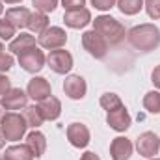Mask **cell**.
<instances>
[{
  "label": "cell",
  "instance_id": "obj_1",
  "mask_svg": "<svg viewBox=\"0 0 160 160\" xmlns=\"http://www.w3.org/2000/svg\"><path fill=\"white\" fill-rule=\"evenodd\" d=\"M127 39L136 50L151 52V50L158 48L160 45V28L151 22L138 24L127 32Z\"/></svg>",
  "mask_w": 160,
  "mask_h": 160
},
{
  "label": "cell",
  "instance_id": "obj_2",
  "mask_svg": "<svg viewBox=\"0 0 160 160\" xmlns=\"http://www.w3.org/2000/svg\"><path fill=\"white\" fill-rule=\"evenodd\" d=\"M93 30L97 34H101L106 39L108 45H119V43L125 41V36H127L125 26L121 24L118 19H114L110 15H99V17H95Z\"/></svg>",
  "mask_w": 160,
  "mask_h": 160
},
{
  "label": "cell",
  "instance_id": "obj_3",
  "mask_svg": "<svg viewBox=\"0 0 160 160\" xmlns=\"http://www.w3.org/2000/svg\"><path fill=\"white\" fill-rule=\"evenodd\" d=\"M0 128H2V134L6 138V142H19L26 134L28 125H26V121L22 118V114L8 112L0 121Z\"/></svg>",
  "mask_w": 160,
  "mask_h": 160
},
{
  "label": "cell",
  "instance_id": "obj_4",
  "mask_svg": "<svg viewBox=\"0 0 160 160\" xmlns=\"http://www.w3.org/2000/svg\"><path fill=\"white\" fill-rule=\"evenodd\" d=\"M47 63V56L39 47H30L26 50H22L19 54V65L26 71V73H39Z\"/></svg>",
  "mask_w": 160,
  "mask_h": 160
},
{
  "label": "cell",
  "instance_id": "obj_5",
  "mask_svg": "<svg viewBox=\"0 0 160 160\" xmlns=\"http://www.w3.org/2000/svg\"><path fill=\"white\" fill-rule=\"evenodd\" d=\"M82 47H84V50H88L89 56H93L97 60H102L108 52L106 39L101 34H97L95 30H88L82 34Z\"/></svg>",
  "mask_w": 160,
  "mask_h": 160
},
{
  "label": "cell",
  "instance_id": "obj_6",
  "mask_svg": "<svg viewBox=\"0 0 160 160\" xmlns=\"http://www.w3.org/2000/svg\"><path fill=\"white\" fill-rule=\"evenodd\" d=\"M47 63L48 67L58 73V75H67L71 69H73V54L69 50H63V48H56V50H50L48 56H47Z\"/></svg>",
  "mask_w": 160,
  "mask_h": 160
},
{
  "label": "cell",
  "instance_id": "obj_7",
  "mask_svg": "<svg viewBox=\"0 0 160 160\" xmlns=\"http://www.w3.org/2000/svg\"><path fill=\"white\" fill-rule=\"evenodd\" d=\"M38 43L47 50H56V48H62L67 43V34L60 26H48L43 34H39Z\"/></svg>",
  "mask_w": 160,
  "mask_h": 160
},
{
  "label": "cell",
  "instance_id": "obj_8",
  "mask_svg": "<svg viewBox=\"0 0 160 160\" xmlns=\"http://www.w3.org/2000/svg\"><path fill=\"white\" fill-rule=\"evenodd\" d=\"M136 149H138V153H140L142 157L153 158L155 155H158L160 138L155 134V132H151V130L142 132V134L138 136V140H136Z\"/></svg>",
  "mask_w": 160,
  "mask_h": 160
},
{
  "label": "cell",
  "instance_id": "obj_9",
  "mask_svg": "<svg viewBox=\"0 0 160 160\" xmlns=\"http://www.w3.org/2000/svg\"><path fill=\"white\" fill-rule=\"evenodd\" d=\"M106 123H108V127H110L112 130H116V132H125V130L130 127L132 119H130V114L127 112L125 104H121V106L110 110V112L106 114Z\"/></svg>",
  "mask_w": 160,
  "mask_h": 160
},
{
  "label": "cell",
  "instance_id": "obj_10",
  "mask_svg": "<svg viewBox=\"0 0 160 160\" xmlns=\"http://www.w3.org/2000/svg\"><path fill=\"white\" fill-rule=\"evenodd\" d=\"M0 102L4 104L6 110L15 112V110H21V108H26L28 106V93H24L21 88H11V89H8L2 95V101Z\"/></svg>",
  "mask_w": 160,
  "mask_h": 160
},
{
  "label": "cell",
  "instance_id": "obj_11",
  "mask_svg": "<svg viewBox=\"0 0 160 160\" xmlns=\"http://www.w3.org/2000/svg\"><path fill=\"white\" fill-rule=\"evenodd\" d=\"M89 138H91L89 136V128L84 123H71L67 127V140H69V143L73 147H77V149L88 147Z\"/></svg>",
  "mask_w": 160,
  "mask_h": 160
},
{
  "label": "cell",
  "instance_id": "obj_12",
  "mask_svg": "<svg viewBox=\"0 0 160 160\" xmlns=\"http://www.w3.org/2000/svg\"><path fill=\"white\" fill-rule=\"evenodd\" d=\"M63 91L69 99L73 101H80L86 97V91H88V86H86V80L82 78L80 75H69L67 78L63 80Z\"/></svg>",
  "mask_w": 160,
  "mask_h": 160
},
{
  "label": "cell",
  "instance_id": "obj_13",
  "mask_svg": "<svg viewBox=\"0 0 160 160\" xmlns=\"http://www.w3.org/2000/svg\"><path fill=\"white\" fill-rule=\"evenodd\" d=\"M63 22H65V26L78 30V28H84V26H88V24L91 22V13H89V9H86V8L69 9V11L63 13Z\"/></svg>",
  "mask_w": 160,
  "mask_h": 160
},
{
  "label": "cell",
  "instance_id": "obj_14",
  "mask_svg": "<svg viewBox=\"0 0 160 160\" xmlns=\"http://www.w3.org/2000/svg\"><path fill=\"white\" fill-rule=\"evenodd\" d=\"M26 93L28 97H32L34 101H43L47 97L52 95V89H50V84L48 80L43 78V77H34V78L28 82V88H26Z\"/></svg>",
  "mask_w": 160,
  "mask_h": 160
},
{
  "label": "cell",
  "instance_id": "obj_15",
  "mask_svg": "<svg viewBox=\"0 0 160 160\" xmlns=\"http://www.w3.org/2000/svg\"><path fill=\"white\" fill-rule=\"evenodd\" d=\"M132 155V142L128 138L118 136L110 143V157L112 160H128Z\"/></svg>",
  "mask_w": 160,
  "mask_h": 160
},
{
  "label": "cell",
  "instance_id": "obj_16",
  "mask_svg": "<svg viewBox=\"0 0 160 160\" xmlns=\"http://www.w3.org/2000/svg\"><path fill=\"white\" fill-rule=\"evenodd\" d=\"M38 106H39L45 121H56L60 118V114H62V102H60V99H56L52 95L47 97V99H43V101H39Z\"/></svg>",
  "mask_w": 160,
  "mask_h": 160
},
{
  "label": "cell",
  "instance_id": "obj_17",
  "mask_svg": "<svg viewBox=\"0 0 160 160\" xmlns=\"http://www.w3.org/2000/svg\"><path fill=\"white\" fill-rule=\"evenodd\" d=\"M30 15H32V11H30L28 8H22V6H19V8H9V9L6 11V19H8L17 30L28 26Z\"/></svg>",
  "mask_w": 160,
  "mask_h": 160
},
{
  "label": "cell",
  "instance_id": "obj_18",
  "mask_svg": "<svg viewBox=\"0 0 160 160\" xmlns=\"http://www.w3.org/2000/svg\"><path fill=\"white\" fill-rule=\"evenodd\" d=\"M26 145L32 149V153H34L36 158H41L43 153H45V149H47V138H45V134L39 132V130H32L26 136Z\"/></svg>",
  "mask_w": 160,
  "mask_h": 160
},
{
  "label": "cell",
  "instance_id": "obj_19",
  "mask_svg": "<svg viewBox=\"0 0 160 160\" xmlns=\"http://www.w3.org/2000/svg\"><path fill=\"white\" fill-rule=\"evenodd\" d=\"M30 47H36V38L32 34H21V36H15L13 39L9 41L8 50L11 54H21L22 50H26Z\"/></svg>",
  "mask_w": 160,
  "mask_h": 160
},
{
  "label": "cell",
  "instance_id": "obj_20",
  "mask_svg": "<svg viewBox=\"0 0 160 160\" xmlns=\"http://www.w3.org/2000/svg\"><path fill=\"white\" fill-rule=\"evenodd\" d=\"M8 160H34V153L32 149L24 143V145H9L6 149V155H4Z\"/></svg>",
  "mask_w": 160,
  "mask_h": 160
},
{
  "label": "cell",
  "instance_id": "obj_21",
  "mask_svg": "<svg viewBox=\"0 0 160 160\" xmlns=\"http://www.w3.org/2000/svg\"><path fill=\"white\" fill-rule=\"evenodd\" d=\"M26 28H30V32H34V34H43L48 28V17H47V13L34 11L30 15V21H28Z\"/></svg>",
  "mask_w": 160,
  "mask_h": 160
},
{
  "label": "cell",
  "instance_id": "obj_22",
  "mask_svg": "<svg viewBox=\"0 0 160 160\" xmlns=\"http://www.w3.org/2000/svg\"><path fill=\"white\" fill-rule=\"evenodd\" d=\"M24 112H22V118H24V121H26V125L28 127H32V128H38V127H41L43 125V121H45V118H43V114H41L39 106H26V108H22Z\"/></svg>",
  "mask_w": 160,
  "mask_h": 160
},
{
  "label": "cell",
  "instance_id": "obj_23",
  "mask_svg": "<svg viewBox=\"0 0 160 160\" xmlns=\"http://www.w3.org/2000/svg\"><path fill=\"white\" fill-rule=\"evenodd\" d=\"M143 108L149 114H160V91H149L143 97Z\"/></svg>",
  "mask_w": 160,
  "mask_h": 160
},
{
  "label": "cell",
  "instance_id": "obj_24",
  "mask_svg": "<svg viewBox=\"0 0 160 160\" xmlns=\"http://www.w3.org/2000/svg\"><path fill=\"white\" fill-rule=\"evenodd\" d=\"M118 8L123 15H136L143 8V0H118Z\"/></svg>",
  "mask_w": 160,
  "mask_h": 160
},
{
  "label": "cell",
  "instance_id": "obj_25",
  "mask_svg": "<svg viewBox=\"0 0 160 160\" xmlns=\"http://www.w3.org/2000/svg\"><path fill=\"white\" fill-rule=\"evenodd\" d=\"M99 102H101V106L106 112H110V110H114V108H118V106L123 104L119 95H116V93H104V95H101V101Z\"/></svg>",
  "mask_w": 160,
  "mask_h": 160
},
{
  "label": "cell",
  "instance_id": "obj_26",
  "mask_svg": "<svg viewBox=\"0 0 160 160\" xmlns=\"http://www.w3.org/2000/svg\"><path fill=\"white\" fill-rule=\"evenodd\" d=\"M15 32H17V28L4 17V19H0V39L4 41H11L15 38Z\"/></svg>",
  "mask_w": 160,
  "mask_h": 160
},
{
  "label": "cell",
  "instance_id": "obj_27",
  "mask_svg": "<svg viewBox=\"0 0 160 160\" xmlns=\"http://www.w3.org/2000/svg\"><path fill=\"white\" fill-rule=\"evenodd\" d=\"M32 4L41 13H52L58 6V0H32Z\"/></svg>",
  "mask_w": 160,
  "mask_h": 160
},
{
  "label": "cell",
  "instance_id": "obj_28",
  "mask_svg": "<svg viewBox=\"0 0 160 160\" xmlns=\"http://www.w3.org/2000/svg\"><path fill=\"white\" fill-rule=\"evenodd\" d=\"M145 11L151 19H160V0H145Z\"/></svg>",
  "mask_w": 160,
  "mask_h": 160
},
{
  "label": "cell",
  "instance_id": "obj_29",
  "mask_svg": "<svg viewBox=\"0 0 160 160\" xmlns=\"http://www.w3.org/2000/svg\"><path fill=\"white\" fill-rule=\"evenodd\" d=\"M11 67H13V56L6 54V52H0V75L9 71Z\"/></svg>",
  "mask_w": 160,
  "mask_h": 160
},
{
  "label": "cell",
  "instance_id": "obj_30",
  "mask_svg": "<svg viewBox=\"0 0 160 160\" xmlns=\"http://www.w3.org/2000/svg\"><path fill=\"white\" fill-rule=\"evenodd\" d=\"M116 2L118 0H91V6L95 9H101V11H108L116 6Z\"/></svg>",
  "mask_w": 160,
  "mask_h": 160
},
{
  "label": "cell",
  "instance_id": "obj_31",
  "mask_svg": "<svg viewBox=\"0 0 160 160\" xmlns=\"http://www.w3.org/2000/svg\"><path fill=\"white\" fill-rule=\"evenodd\" d=\"M62 6L69 11V9H80L86 6V0H62Z\"/></svg>",
  "mask_w": 160,
  "mask_h": 160
},
{
  "label": "cell",
  "instance_id": "obj_32",
  "mask_svg": "<svg viewBox=\"0 0 160 160\" xmlns=\"http://www.w3.org/2000/svg\"><path fill=\"white\" fill-rule=\"evenodd\" d=\"M8 89H11V80L8 78L6 75H0V97H2Z\"/></svg>",
  "mask_w": 160,
  "mask_h": 160
},
{
  "label": "cell",
  "instance_id": "obj_33",
  "mask_svg": "<svg viewBox=\"0 0 160 160\" xmlns=\"http://www.w3.org/2000/svg\"><path fill=\"white\" fill-rule=\"evenodd\" d=\"M151 82L155 84V88L160 89V65H157V67L153 69V73H151Z\"/></svg>",
  "mask_w": 160,
  "mask_h": 160
},
{
  "label": "cell",
  "instance_id": "obj_34",
  "mask_svg": "<svg viewBox=\"0 0 160 160\" xmlns=\"http://www.w3.org/2000/svg\"><path fill=\"white\" fill-rule=\"evenodd\" d=\"M80 160H101V158H99V157H97L93 151H86V153L80 157Z\"/></svg>",
  "mask_w": 160,
  "mask_h": 160
},
{
  "label": "cell",
  "instance_id": "obj_35",
  "mask_svg": "<svg viewBox=\"0 0 160 160\" xmlns=\"http://www.w3.org/2000/svg\"><path fill=\"white\" fill-rule=\"evenodd\" d=\"M6 145V138H4V134H2V128H0V149Z\"/></svg>",
  "mask_w": 160,
  "mask_h": 160
},
{
  "label": "cell",
  "instance_id": "obj_36",
  "mask_svg": "<svg viewBox=\"0 0 160 160\" xmlns=\"http://www.w3.org/2000/svg\"><path fill=\"white\" fill-rule=\"evenodd\" d=\"M6 116V108H4V104L0 102V121H2V118Z\"/></svg>",
  "mask_w": 160,
  "mask_h": 160
},
{
  "label": "cell",
  "instance_id": "obj_37",
  "mask_svg": "<svg viewBox=\"0 0 160 160\" xmlns=\"http://www.w3.org/2000/svg\"><path fill=\"white\" fill-rule=\"evenodd\" d=\"M2 2H6V4H19V2H22V0H2Z\"/></svg>",
  "mask_w": 160,
  "mask_h": 160
},
{
  "label": "cell",
  "instance_id": "obj_38",
  "mask_svg": "<svg viewBox=\"0 0 160 160\" xmlns=\"http://www.w3.org/2000/svg\"><path fill=\"white\" fill-rule=\"evenodd\" d=\"M2 11H4V6H2V0H0V15H2Z\"/></svg>",
  "mask_w": 160,
  "mask_h": 160
},
{
  "label": "cell",
  "instance_id": "obj_39",
  "mask_svg": "<svg viewBox=\"0 0 160 160\" xmlns=\"http://www.w3.org/2000/svg\"><path fill=\"white\" fill-rule=\"evenodd\" d=\"M0 52H4V45H2V41H0Z\"/></svg>",
  "mask_w": 160,
  "mask_h": 160
},
{
  "label": "cell",
  "instance_id": "obj_40",
  "mask_svg": "<svg viewBox=\"0 0 160 160\" xmlns=\"http://www.w3.org/2000/svg\"><path fill=\"white\" fill-rule=\"evenodd\" d=\"M0 160H8V158H6V157H0Z\"/></svg>",
  "mask_w": 160,
  "mask_h": 160
},
{
  "label": "cell",
  "instance_id": "obj_41",
  "mask_svg": "<svg viewBox=\"0 0 160 160\" xmlns=\"http://www.w3.org/2000/svg\"><path fill=\"white\" fill-rule=\"evenodd\" d=\"M149 160H160V158H155V157H153V158H149Z\"/></svg>",
  "mask_w": 160,
  "mask_h": 160
}]
</instances>
